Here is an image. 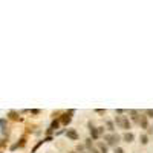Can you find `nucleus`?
<instances>
[{"label": "nucleus", "instance_id": "nucleus-1", "mask_svg": "<svg viewBox=\"0 0 153 153\" xmlns=\"http://www.w3.org/2000/svg\"><path fill=\"white\" fill-rule=\"evenodd\" d=\"M115 123H116V125H119L121 129H125V130L130 129V121L127 119V116H116Z\"/></svg>", "mask_w": 153, "mask_h": 153}, {"label": "nucleus", "instance_id": "nucleus-2", "mask_svg": "<svg viewBox=\"0 0 153 153\" xmlns=\"http://www.w3.org/2000/svg\"><path fill=\"white\" fill-rule=\"evenodd\" d=\"M104 139L107 141V146H110V147H116V146H118V142H119V136H118V135H106Z\"/></svg>", "mask_w": 153, "mask_h": 153}, {"label": "nucleus", "instance_id": "nucleus-3", "mask_svg": "<svg viewBox=\"0 0 153 153\" xmlns=\"http://www.w3.org/2000/svg\"><path fill=\"white\" fill-rule=\"evenodd\" d=\"M138 123H139V125H141V127L147 129V116L141 115V116H139V118H138Z\"/></svg>", "mask_w": 153, "mask_h": 153}, {"label": "nucleus", "instance_id": "nucleus-4", "mask_svg": "<svg viewBox=\"0 0 153 153\" xmlns=\"http://www.w3.org/2000/svg\"><path fill=\"white\" fill-rule=\"evenodd\" d=\"M89 127H91L89 130H91V135H92V138H93V139H98V138H100V135H98L97 129H95V127H92V124H89Z\"/></svg>", "mask_w": 153, "mask_h": 153}, {"label": "nucleus", "instance_id": "nucleus-5", "mask_svg": "<svg viewBox=\"0 0 153 153\" xmlns=\"http://www.w3.org/2000/svg\"><path fill=\"white\" fill-rule=\"evenodd\" d=\"M61 123L64 124V125L69 124V123H70V115H69V113H64V115H63V116H61Z\"/></svg>", "mask_w": 153, "mask_h": 153}, {"label": "nucleus", "instance_id": "nucleus-6", "mask_svg": "<svg viewBox=\"0 0 153 153\" xmlns=\"http://www.w3.org/2000/svg\"><path fill=\"white\" fill-rule=\"evenodd\" d=\"M67 136L70 139H78V133H76L75 130H67Z\"/></svg>", "mask_w": 153, "mask_h": 153}, {"label": "nucleus", "instance_id": "nucleus-7", "mask_svg": "<svg viewBox=\"0 0 153 153\" xmlns=\"http://www.w3.org/2000/svg\"><path fill=\"white\" fill-rule=\"evenodd\" d=\"M123 139H124L125 142H132V141H133V135H132V133H124Z\"/></svg>", "mask_w": 153, "mask_h": 153}, {"label": "nucleus", "instance_id": "nucleus-8", "mask_svg": "<svg viewBox=\"0 0 153 153\" xmlns=\"http://www.w3.org/2000/svg\"><path fill=\"white\" fill-rule=\"evenodd\" d=\"M130 115H132V119L135 121V123H138V118H139L138 112L136 110H130Z\"/></svg>", "mask_w": 153, "mask_h": 153}, {"label": "nucleus", "instance_id": "nucleus-9", "mask_svg": "<svg viewBox=\"0 0 153 153\" xmlns=\"http://www.w3.org/2000/svg\"><path fill=\"white\" fill-rule=\"evenodd\" d=\"M98 147H100V153H107V146H104V144H98Z\"/></svg>", "mask_w": 153, "mask_h": 153}, {"label": "nucleus", "instance_id": "nucleus-10", "mask_svg": "<svg viewBox=\"0 0 153 153\" xmlns=\"http://www.w3.org/2000/svg\"><path fill=\"white\" fill-rule=\"evenodd\" d=\"M107 129H109L110 132H113V130H115V124L112 123V121H107Z\"/></svg>", "mask_w": 153, "mask_h": 153}, {"label": "nucleus", "instance_id": "nucleus-11", "mask_svg": "<svg viewBox=\"0 0 153 153\" xmlns=\"http://www.w3.org/2000/svg\"><path fill=\"white\" fill-rule=\"evenodd\" d=\"M147 142H148V138H147V135H141V144H144V146H146Z\"/></svg>", "mask_w": 153, "mask_h": 153}, {"label": "nucleus", "instance_id": "nucleus-12", "mask_svg": "<svg viewBox=\"0 0 153 153\" xmlns=\"http://www.w3.org/2000/svg\"><path fill=\"white\" fill-rule=\"evenodd\" d=\"M86 148H87V150H91V148H92V139L91 138L86 139Z\"/></svg>", "mask_w": 153, "mask_h": 153}, {"label": "nucleus", "instance_id": "nucleus-13", "mask_svg": "<svg viewBox=\"0 0 153 153\" xmlns=\"http://www.w3.org/2000/svg\"><path fill=\"white\" fill-rule=\"evenodd\" d=\"M58 129V121H52V124H51V130H55Z\"/></svg>", "mask_w": 153, "mask_h": 153}, {"label": "nucleus", "instance_id": "nucleus-14", "mask_svg": "<svg viewBox=\"0 0 153 153\" xmlns=\"http://www.w3.org/2000/svg\"><path fill=\"white\" fill-rule=\"evenodd\" d=\"M9 116H11L12 119H19V116H17V113H15V112H11V113H9Z\"/></svg>", "mask_w": 153, "mask_h": 153}, {"label": "nucleus", "instance_id": "nucleus-15", "mask_svg": "<svg viewBox=\"0 0 153 153\" xmlns=\"http://www.w3.org/2000/svg\"><path fill=\"white\" fill-rule=\"evenodd\" d=\"M146 115H148V116H153V109H147V110H146Z\"/></svg>", "mask_w": 153, "mask_h": 153}, {"label": "nucleus", "instance_id": "nucleus-16", "mask_svg": "<svg viewBox=\"0 0 153 153\" xmlns=\"http://www.w3.org/2000/svg\"><path fill=\"white\" fill-rule=\"evenodd\" d=\"M115 153H124V150L121 147H115Z\"/></svg>", "mask_w": 153, "mask_h": 153}, {"label": "nucleus", "instance_id": "nucleus-17", "mask_svg": "<svg viewBox=\"0 0 153 153\" xmlns=\"http://www.w3.org/2000/svg\"><path fill=\"white\" fill-rule=\"evenodd\" d=\"M97 132H98V135L104 133V127H98V129H97Z\"/></svg>", "mask_w": 153, "mask_h": 153}, {"label": "nucleus", "instance_id": "nucleus-18", "mask_svg": "<svg viewBox=\"0 0 153 153\" xmlns=\"http://www.w3.org/2000/svg\"><path fill=\"white\" fill-rule=\"evenodd\" d=\"M84 148H86L84 146H78V147H76V150H78V152H84Z\"/></svg>", "mask_w": 153, "mask_h": 153}, {"label": "nucleus", "instance_id": "nucleus-19", "mask_svg": "<svg viewBox=\"0 0 153 153\" xmlns=\"http://www.w3.org/2000/svg\"><path fill=\"white\" fill-rule=\"evenodd\" d=\"M89 152H91V153H100V152L97 150V148H93V147H92V148H91V150H89Z\"/></svg>", "mask_w": 153, "mask_h": 153}, {"label": "nucleus", "instance_id": "nucleus-20", "mask_svg": "<svg viewBox=\"0 0 153 153\" xmlns=\"http://www.w3.org/2000/svg\"><path fill=\"white\" fill-rule=\"evenodd\" d=\"M70 153H75V152H70Z\"/></svg>", "mask_w": 153, "mask_h": 153}]
</instances>
